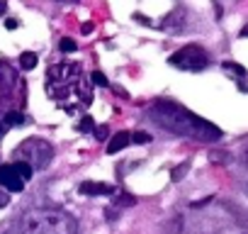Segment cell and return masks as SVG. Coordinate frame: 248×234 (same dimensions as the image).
I'll use <instances>...</instances> for the list:
<instances>
[{
	"label": "cell",
	"instance_id": "1",
	"mask_svg": "<svg viewBox=\"0 0 248 234\" xmlns=\"http://www.w3.org/2000/svg\"><path fill=\"white\" fill-rule=\"evenodd\" d=\"M46 93L68 115H76V112L85 110L93 100L90 81L83 78V71H80L78 64L51 66L46 71Z\"/></svg>",
	"mask_w": 248,
	"mask_h": 234
},
{
	"label": "cell",
	"instance_id": "13",
	"mask_svg": "<svg viewBox=\"0 0 248 234\" xmlns=\"http://www.w3.org/2000/svg\"><path fill=\"white\" fill-rule=\"evenodd\" d=\"M187 168H190V161H183L180 166H175V168L170 171V178H173L175 183H178V181H183V176L187 173Z\"/></svg>",
	"mask_w": 248,
	"mask_h": 234
},
{
	"label": "cell",
	"instance_id": "12",
	"mask_svg": "<svg viewBox=\"0 0 248 234\" xmlns=\"http://www.w3.org/2000/svg\"><path fill=\"white\" fill-rule=\"evenodd\" d=\"M221 68H224V71L236 73L238 78H246V76H248V73H246V68H243V66H238V64H233V61H224V64H221Z\"/></svg>",
	"mask_w": 248,
	"mask_h": 234
},
{
	"label": "cell",
	"instance_id": "11",
	"mask_svg": "<svg viewBox=\"0 0 248 234\" xmlns=\"http://www.w3.org/2000/svg\"><path fill=\"white\" fill-rule=\"evenodd\" d=\"M13 166H15V171L20 173V178H22L25 183H27V181L32 178V173H34V171H32V166H30V164H25V161H15Z\"/></svg>",
	"mask_w": 248,
	"mask_h": 234
},
{
	"label": "cell",
	"instance_id": "10",
	"mask_svg": "<svg viewBox=\"0 0 248 234\" xmlns=\"http://www.w3.org/2000/svg\"><path fill=\"white\" fill-rule=\"evenodd\" d=\"M5 127H17V125H25V115L22 112H8L5 120H3Z\"/></svg>",
	"mask_w": 248,
	"mask_h": 234
},
{
	"label": "cell",
	"instance_id": "6",
	"mask_svg": "<svg viewBox=\"0 0 248 234\" xmlns=\"http://www.w3.org/2000/svg\"><path fill=\"white\" fill-rule=\"evenodd\" d=\"M0 185H3L5 190H10V193H20L25 188V181L20 178V173L15 171L13 164H3L0 166Z\"/></svg>",
	"mask_w": 248,
	"mask_h": 234
},
{
	"label": "cell",
	"instance_id": "14",
	"mask_svg": "<svg viewBox=\"0 0 248 234\" xmlns=\"http://www.w3.org/2000/svg\"><path fill=\"white\" fill-rule=\"evenodd\" d=\"M114 202H117V205H122V207H129V205H134V202H137V198H134V195H129V193H119V195H114Z\"/></svg>",
	"mask_w": 248,
	"mask_h": 234
},
{
	"label": "cell",
	"instance_id": "5",
	"mask_svg": "<svg viewBox=\"0 0 248 234\" xmlns=\"http://www.w3.org/2000/svg\"><path fill=\"white\" fill-rule=\"evenodd\" d=\"M168 64L175 66V68H180V71H202V68H207L209 56H207V51L202 47L187 44V47L173 51L170 59H168Z\"/></svg>",
	"mask_w": 248,
	"mask_h": 234
},
{
	"label": "cell",
	"instance_id": "25",
	"mask_svg": "<svg viewBox=\"0 0 248 234\" xmlns=\"http://www.w3.org/2000/svg\"><path fill=\"white\" fill-rule=\"evenodd\" d=\"M5 8H8V0H0V15H5Z\"/></svg>",
	"mask_w": 248,
	"mask_h": 234
},
{
	"label": "cell",
	"instance_id": "15",
	"mask_svg": "<svg viewBox=\"0 0 248 234\" xmlns=\"http://www.w3.org/2000/svg\"><path fill=\"white\" fill-rule=\"evenodd\" d=\"M90 83L102 85V88H107V85H109V83H107V78H105V73H100V71H93V73H90Z\"/></svg>",
	"mask_w": 248,
	"mask_h": 234
},
{
	"label": "cell",
	"instance_id": "20",
	"mask_svg": "<svg viewBox=\"0 0 248 234\" xmlns=\"http://www.w3.org/2000/svg\"><path fill=\"white\" fill-rule=\"evenodd\" d=\"M134 20H137V22H141V25H146V27L151 25V20H149V17H144L141 13H134Z\"/></svg>",
	"mask_w": 248,
	"mask_h": 234
},
{
	"label": "cell",
	"instance_id": "3",
	"mask_svg": "<svg viewBox=\"0 0 248 234\" xmlns=\"http://www.w3.org/2000/svg\"><path fill=\"white\" fill-rule=\"evenodd\" d=\"M13 234H78V224L59 210H32L15 224Z\"/></svg>",
	"mask_w": 248,
	"mask_h": 234
},
{
	"label": "cell",
	"instance_id": "4",
	"mask_svg": "<svg viewBox=\"0 0 248 234\" xmlns=\"http://www.w3.org/2000/svg\"><path fill=\"white\" fill-rule=\"evenodd\" d=\"M17 161H25L34 168H46L51 161H54V147L44 139H25L20 147H17Z\"/></svg>",
	"mask_w": 248,
	"mask_h": 234
},
{
	"label": "cell",
	"instance_id": "27",
	"mask_svg": "<svg viewBox=\"0 0 248 234\" xmlns=\"http://www.w3.org/2000/svg\"><path fill=\"white\" fill-rule=\"evenodd\" d=\"M0 134H5V125L3 122H0Z\"/></svg>",
	"mask_w": 248,
	"mask_h": 234
},
{
	"label": "cell",
	"instance_id": "21",
	"mask_svg": "<svg viewBox=\"0 0 248 234\" xmlns=\"http://www.w3.org/2000/svg\"><path fill=\"white\" fill-rule=\"evenodd\" d=\"M8 202H10V195H8L5 190H0V207H5Z\"/></svg>",
	"mask_w": 248,
	"mask_h": 234
},
{
	"label": "cell",
	"instance_id": "17",
	"mask_svg": "<svg viewBox=\"0 0 248 234\" xmlns=\"http://www.w3.org/2000/svg\"><path fill=\"white\" fill-rule=\"evenodd\" d=\"M90 130H95V122H93V117H83V120L78 122V132H90Z\"/></svg>",
	"mask_w": 248,
	"mask_h": 234
},
{
	"label": "cell",
	"instance_id": "9",
	"mask_svg": "<svg viewBox=\"0 0 248 234\" xmlns=\"http://www.w3.org/2000/svg\"><path fill=\"white\" fill-rule=\"evenodd\" d=\"M37 61H39V59H37L34 51H25V54L20 56V66H22L25 71H32V68L37 66Z\"/></svg>",
	"mask_w": 248,
	"mask_h": 234
},
{
	"label": "cell",
	"instance_id": "23",
	"mask_svg": "<svg viewBox=\"0 0 248 234\" xmlns=\"http://www.w3.org/2000/svg\"><path fill=\"white\" fill-rule=\"evenodd\" d=\"M5 27L8 30H17V20H5Z\"/></svg>",
	"mask_w": 248,
	"mask_h": 234
},
{
	"label": "cell",
	"instance_id": "16",
	"mask_svg": "<svg viewBox=\"0 0 248 234\" xmlns=\"http://www.w3.org/2000/svg\"><path fill=\"white\" fill-rule=\"evenodd\" d=\"M149 142H151L149 132H134L132 134V144H149Z\"/></svg>",
	"mask_w": 248,
	"mask_h": 234
},
{
	"label": "cell",
	"instance_id": "8",
	"mask_svg": "<svg viewBox=\"0 0 248 234\" xmlns=\"http://www.w3.org/2000/svg\"><path fill=\"white\" fill-rule=\"evenodd\" d=\"M129 142H132V134H129V132H117V134L109 139V144H107V154H119Z\"/></svg>",
	"mask_w": 248,
	"mask_h": 234
},
{
	"label": "cell",
	"instance_id": "26",
	"mask_svg": "<svg viewBox=\"0 0 248 234\" xmlns=\"http://www.w3.org/2000/svg\"><path fill=\"white\" fill-rule=\"evenodd\" d=\"M241 37H248V25H246V27L241 30Z\"/></svg>",
	"mask_w": 248,
	"mask_h": 234
},
{
	"label": "cell",
	"instance_id": "19",
	"mask_svg": "<svg viewBox=\"0 0 248 234\" xmlns=\"http://www.w3.org/2000/svg\"><path fill=\"white\" fill-rule=\"evenodd\" d=\"M107 137H109V130H107L105 125L95 127V139H97V142H102V139H107Z\"/></svg>",
	"mask_w": 248,
	"mask_h": 234
},
{
	"label": "cell",
	"instance_id": "22",
	"mask_svg": "<svg viewBox=\"0 0 248 234\" xmlns=\"http://www.w3.org/2000/svg\"><path fill=\"white\" fill-rule=\"evenodd\" d=\"M238 90H243V93L248 90V76L246 78H238Z\"/></svg>",
	"mask_w": 248,
	"mask_h": 234
},
{
	"label": "cell",
	"instance_id": "18",
	"mask_svg": "<svg viewBox=\"0 0 248 234\" xmlns=\"http://www.w3.org/2000/svg\"><path fill=\"white\" fill-rule=\"evenodd\" d=\"M59 49H61L63 54H71V51H76V49H78V44H76L73 39H61V44H59Z\"/></svg>",
	"mask_w": 248,
	"mask_h": 234
},
{
	"label": "cell",
	"instance_id": "2",
	"mask_svg": "<svg viewBox=\"0 0 248 234\" xmlns=\"http://www.w3.org/2000/svg\"><path fill=\"white\" fill-rule=\"evenodd\" d=\"M149 115L158 127H163L173 134H183V137H192V139H209V142H217L221 137L219 127H214L212 122H204L202 117H197L187 107L170 102V100L154 102Z\"/></svg>",
	"mask_w": 248,
	"mask_h": 234
},
{
	"label": "cell",
	"instance_id": "24",
	"mask_svg": "<svg viewBox=\"0 0 248 234\" xmlns=\"http://www.w3.org/2000/svg\"><path fill=\"white\" fill-rule=\"evenodd\" d=\"M80 32H83V34H90V32H93V25H90V22H85V25L80 27Z\"/></svg>",
	"mask_w": 248,
	"mask_h": 234
},
{
	"label": "cell",
	"instance_id": "7",
	"mask_svg": "<svg viewBox=\"0 0 248 234\" xmlns=\"http://www.w3.org/2000/svg\"><path fill=\"white\" fill-rule=\"evenodd\" d=\"M80 193L90 195V198H95V195H114V185L97 183V181H85V183H80Z\"/></svg>",
	"mask_w": 248,
	"mask_h": 234
}]
</instances>
